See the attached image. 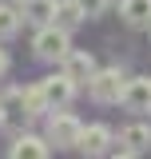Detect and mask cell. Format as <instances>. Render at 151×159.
<instances>
[{"instance_id": "6da1fadb", "label": "cell", "mask_w": 151, "mask_h": 159, "mask_svg": "<svg viewBox=\"0 0 151 159\" xmlns=\"http://www.w3.org/2000/svg\"><path fill=\"white\" fill-rule=\"evenodd\" d=\"M32 52L48 64H64V56L72 52V40H68V28L60 24H40V32L32 36Z\"/></svg>"}, {"instance_id": "7a4b0ae2", "label": "cell", "mask_w": 151, "mask_h": 159, "mask_svg": "<svg viewBox=\"0 0 151 159\" xmlns=\"http://www.w3.org/2000/svg\"><path fill=\"white\" fill-rule=\"evenodd\" d=\"M123 72L119 68H95V76L88 80V96L95 103H119L123 99Z\"/></svg>"}, {"instance_id": "3957f363", "label": "cell", "mask_w": 151, "mask_h": 159, "mask_svg": "<svg viewBox=\"0 0 151 159\" xmlns=\"http://www.w3.org/2000/svg\"><path fill=\"white\" fill-rule=\"evenodd\" d=\"M80 131H84V123H80L72 111L52 107V116H48V143H56V147H76V143H80Z\"/></svg>"}, {"instance_id": "277c9868", "label": "cell", "mask_w": 151, "mask_h": 159, "mask_svg": "<svg viewBox=\"0 0 151 159\" xmlns=\"http://www.w3.org/2000/svg\"><path fill=\"white\" fill-rule=\"evenodd\" d=\"M40 88H44V99H48V107H68L76 99V84L68 72H56V76H48V80H40Z\"/></svg>"}, {"instance_id": "5b68a950", "label": "cell", "mask_w": 151, "mask_h": 159, "mask_svg": "<svg viewBox=\"0 0 151 159\" xmlns=\"http://www.w3.org/2000/svg\"><path fill=\"white\" fill-rule=\"evenodd\" d=\"M112 143H115L112 127H108V123H92V127H84V131H80L76 151H84V155H108V151H112Z\"/></svg>"}, {"instance_id": "8992f818", "label": "cell", "mask_w": 151, "mask_h": 159, "mask_svg": "<svg viewBox=\"0 0 151 159\" xmlns=\"http://www.w3.org/2000/svg\"><path fill=\"white\" fill-rule=\"evenodd\" d=\"M143 151H151V127L147 123H127V127L119 131L115 155H143Z\"/></svg>"}, {"instance_id": "52a82bcc", "label": "cell", "mask_w": 151, "mask_h": 159, "mask_svg": "<svg viewBox=\"0 0 151 159\" xmlns=\"http://www.w3.org/2000/svg\"><path fill=\"white\" fill-rule=\"evenodd\" d=\"M127 111H151V76H131L123 84V99Z\"/></svg>"}, {"instance_id": "ba28073f", "label": "cell", "mask_w": 151, "mask_h": 159, "mask_svg": "<svg viewBox=\"0 0 151 159\" xmlns=\"http://www.w3.org/2000/svg\"><path fill=\"white\" fill-rule=\"evenodd\" d=\"M48 135L40 139V135H16L12 139V147H8V155L12 159H48Z\"/></svg>"}, {"instance_id": "9c48e42d", "label": "cell", "mask_w": 151, "mask_h": 159, "mask_svg": "<svg viewBox=\"0 0 151 159\" xmlns=\"http://www.w3.org/2000/svg\"><path fill=\"white\" fill-rule=\"evenodd\" d=\"M64 72H68V76L76 80V84H88V80L95 76V56L92 52H68V56H64Z\"/></svg>"}, {"instance_id": "30bf717a", "label": "cell", "mask_w": 151, "mask_h": 159, "mask_svg": "<svg viewBox=\"0 0 151 159\" xmlns=\"http://www.w3.org/2000/svg\"><path fill=\"white\" fill-rule=\"evenodd\" d=\"M119 16L131 28H151V0H119Z\"/></svg>"}, {"instance_id": "8fae6325", "label": "cell", "mask_w": 151, "mask_h": 159, "mask_svg": "<svg viewBox=\"0 0 151 159\" xmlns=\"http://www.w3.org/2000/svg\"><path fill=\"white\" fill-rule=\"evenodd\" d=\"M56 4L60 0H20V12L32 24H52L56 20Z\"/></svg>"}, {"instance_id": "7c38bea8", "label": "cell", "mask_w": 151, "mask_h": 159, "mask_svg": "<svg viewBox=\"0 0 151 159\" xmlns=\"http://www.w3.org/2000/svg\"><path fill=\"white\" fill-rule=\"evenodd\" d=\"M24 24V12L16 8V0H0V40H12Z\"/></svg>"}, {"instance_id": "4fadbf2b", "label": "cell", "mask_w": 151, "mask_h": 159, "mask_svg": "<svg viewBox=\"0 0 151 159\" xmlns=\"http://www.w3.org/2000/svg\"><path fill=\"white\" fill-rule=\"evenodd\" d=\"M84 20H88V16H84V8H80L76 0H60V4H56V20H52V24H60V28L72 32V28H80Z\"/></svg>"}, {"instance_id": "5bb4252c", "label": "cell", "mask_w": 151, "mask_h": 159, "mask_svg": "<svg viewBox=\"0 0 151 159\" xmlns=\"http://www.w3.org/2000/svg\"><path fill=\"white\" fill-rule=\"evenodd\" d=\"M52 107H48V99H44V88L40 84H32V88H24V116H48Z\"/></svg>"}, {"instance_id": "9a60e30c", "label": "cell", "mask_w": 151, "mask_h": 159, "mask_svg": "<svg viewBox=\"0 0 151 159\" xmlns=\"http://www.w3.org/2000/svg\"><path fill=\"white\" fill-rule=\"evenodd\" d=\"M80 8H84V16L88 20H95V16H103L108 8H112V0H76Z\"/></svg>"}, {"instance_id": "2e32d148", "label": "cell", "mask_w": 151, "mask_h": 159, "mask_svg": "<svg viewBox=\"0 0 151 159\" xmlns=\"http://www.w3.org/2000/svg\"><path fill=\"white\" fill-rule=\"evenodd\" d=\"M8 72V56H4V48H0V76Z\"/></svg>"}, {"instance_id": "e0dca14e", "label": "cell", "mask_w": 151, "mask_h": 159, "mask_svg": "<svg viewBox=\"0 0 151 159\" xmlns=\"http://www.w3.org/2000/svg\"><path fill=\"white\" fill-rule=\"evenodd\" d=\"M4 119H8V111H4V103H0V123H4Z\"/></svg>"}]
</instances>
